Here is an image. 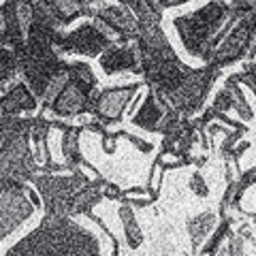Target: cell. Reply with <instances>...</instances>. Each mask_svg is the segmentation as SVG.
<instances>
[{
	"mask_svg": "<svg viewBox=\"0 0 256 256\" xmlns=\"http://www.w3.org/2000/svg\"><path fill=\"white\" fill-rule=\"evenodd\" d=\"M100 250L98 237L77 224L73 216L45 214L41 224L11 246L6 254H100Z\"/></svg>",
	"mask_w": 256,
	"mask_h": 256,
	"instance_id": "obj_1",
	"label": "cell"
},
{
	"mask_svg": "<svg viewBox=\"0 0 256 256\" xmlns=\"http://www.w3.org/2000/svg\"><path fill=\"white\" fill-rule=\"evenodd\" d=\"M233 9L235 6L220 2V0H210L201 9L178 15L173 20V26L184 45V50L190 56H194V58L203 60L205 64L212 62L214 50H216L212 41L218 34V30L224 26V22H226V18Z\"/></svg>",
	"mask_w": 256,
	"mask_h": 256,
	"instance_id": "obj_2",
	"label": "cell"
},
{
	"mask_svg": "<svg viewBox=\"0 0 256 256\" xmlns=\"http://www.w3.org/2000/svg\"><path fill=\"white\" fill-rule=\"evenodd\" d=\"M220 77H222V68H218L212 62H207L201 68L190 66V70L184 75L178 88L171 90L169 94H164V98L171 105V109L178 111L182 118H194L198 111H203L207 96H210L214 84Z\"/></svg>",
	"mask_w": 256,
	"mask_h": 256,
	"instance_id": "obj_3",
	"label": "cell"
},
{
	"mask_svg": "<svg viewBox=\"0 0 256 256\" xmlns=\"http://www.w3.org/2000/svg\"><path fill=\"white\" fill-rule=\"evenodd\" d=\"M88 182H90V178L79 169L66 171V173H43V171H38L34 178L30 180V186L38 192V196H41L45 214L68 216L70 198H73L75 192L82 186H86Z\"/></svg>",
	"mask_w": 256,
	"mask_h": 256,
	"instance_id": "obj_4",
	"label": "cell"
},
{
	"mask_svg": "<svg viewBox=\"0 0 256 256\" xmlns=\"http://www.w3.org/2000/svg\"><path fill=\"white\" fill-rule=\"evenodd\" d=\"M41 171L28 134L0 143V184H30Z\"/></svg>",
	"mask_w": 256,
	"mask_h": 256,
	"instance_id": "obj_5",
	"label": "cell"
},
{
	"mask_svg": "<svg viewBox=\"0 0 256 256\" xmlns=\"http://www.w3.org/2000/svg\"><path fill=\"white\" fill-rule=\"evenodd\" d=\"M30 184H0V242L13 235L36 212L28 196Z\"/></svg>",
	"mask_w": 256,
	"mask_h": 256,
	"instance_id": "obj_6",
	"label": "cell"
},
{
	"mask_svg": "<svg viewBox=\"0 0 256 256\" xmlns=\"http://www.w3.org/2000/svg\"><path fill=\"white\" fill-rule=\"evenodd\" d=\"M256 38V9L246 13L242 20H237V24L222 41L216 45L212 64H216L218 68H226L230 64H237L239 60H246L248 47Z\"/></svg>",
	"mask_w": 256,
	"mask_h": 256,
	"instance_id": "obj_7",
	"label": "cell"
},
{
	"mask_svg": "<svg viewBox=\"0 0 256 256\" xmlns=\"http://www.w3.org/2000/svg\"><path fill=\"white\" fill-rule=\"evenodd\" d=\"M107 34H102L92 24V20L82 22L73 30H62L56 38V50L60 56H88V58H98V56L114 45Z\"/></svg>",
	"mask_w": 256,
	"mask_h": 256,
	"instance_id": "obj_8",
	"label": "cell"
},
{
	"mask_svg": "<svg viewBox=\"0 0 256 256\" xmlns=\"http://www.w3.org/2000/svg\"><path fill=\"white\" fill-rule=\"evenodd\" d=\"M32 24V0H2L0 2V45L18 54L26 43Z\"/></svg>",
	"mask_w": 256,
	"mask_h": 256,
	"instance_id": "obj_9",
	"label": "cell"
},
{
	"mask_svg": "<svg viewBox=\"0 0 256 256\" xmlns=\"http://www.w3.org/2000/svg\"><path fill=\"white\" fill-rule=\"evenodd\" d=\"M141 84H126V86H111L102 88L94 96V109L92 118L102 126H116L122 122L124 111L132 102V98L139 94Z\"/></svg>",
	"mask_w": 256,
	"mask_h": 256,
	"instance_id": "obj_10",
	"label": "cell"
},
{
	"mask_svg": "<svg viewBox=\"0 0 256 256\" xmlns=\"http://www.w3.org/2000/svg\"><path fill=\"white\" fill-rule=\"evenodd\" d=\"M96 92H88L84 88H79L77 84L66 82L45 114L50 118H60V120H75V118L92 116Z\"/></svg>",
	"mask_w": 256,
	"mask_h": 256,
	"instance_id": "obj_11",
	"label": "cell"
},
{
	"mask_svg": "<svg viewBox=\"0 0 256 256\" xmlns=\"http://www.w3.org/2000/svg\"><path fill=\"white\" fill-rule=\"evenodd\" d=\"M96 60H98V66L102 68V73L109 77L122 75V73L141 75V56L134 41L109 45Z\"/></svg>",
	"mask_w": 256,
	"mask_h": 256,
	"instance_id": "obj_12",
	"label": "cell"
},
{
	"mask_svg": "<svg viewBox=\"0 0 256 256\" xmlns=\"http://www.w3.org/2000/svg\"><path fill=\"white\" fill-rule=\"evenodd\" d=\"M92 15L100 18L102 22H107L109 26L118 32L120 43H130L139 34V24H137V20H134V15L128 11L124 4H120V2L92 6L90 18H92Z\"/></svg>",
	"mask_w": 256,
	"mask_h": 256,
	"instance_id": "obj_13",
	"label": "cell"
},
{
	"mask_svg": "<svg viewBox=\"0 0 256 256\" xmlns=\"http://www.w3.org/2000/svg\"><path fill=\"white\" fill-rule=\"evenodd\" d=\"M38 98L28 90V86L18 79L0 94V114L4 116H34L38 111Z\"/></svg>",
	"mask_w": 256,
	"mask_h": 256,
	"instance_id": "obj_14",
	"label": "cell"
},
{
	"mask_svg": "<svg viewBox=\"0 0 256 256\" xmlns=\"http://www.w3.org/2000/svg\"><path fill=\"white\" fill-rule=\"evenodd\" d=\"M166 109H171V107H164L162 102L156 98V92L152 90V88H148L146 98H143L141 107L132 114L130 122H132V126L141 128V130H146V132L160 134V128H162V120H164Z\"/></svg>",
	"mask_w": 256,
	"mask_h": 256,
	"instance_id": "obj_15",
	"label": "cell"
},
{
	"mask_svg": "<svg viewBox=\"0 0 256 256\" xmlns=\"http://www.w3.org/2000/svg\"><path fill=\"white\" fill-rule=\"evenodd\" d=\"M105 182L107 180L102 178V175H98L96 180H90L86 186L79 188L75 192V196L70 198L68 216L77 218V216H88L90 212H94V207L105 198V194H102V186H105Z\"/></svg>",
	"mask_w": 256,
	"mask_h": 256,
	"instance_id": "obj_16",
	"label": "cell"
},
{
	"mask_svg": "<svg viewBox=\"0 0 256 256\" xmlns=\"http://www.w3.org/2000/svg\"><path fill=\"white\" fill-rule=\"evenodd\" d=\"M82 132H84V126L82 124H79V126L68 124L62 130V137H60L62 160H64V164H66L70 171H73V169H82V164H84V156H82Z\"/></svg>",
	"mask_w": 256,
	"mask_h": 256,
	"instance_id": "obj_17",
	"label": "cell"
},
{
	"mask_svg": "<svg viewBox=\"0 0 256 256\" xmlns=\"http://www.w3.org/2000/svg\"><path fill=\"white\" fill-rule=\"evenodd\" d=\"M218 224V216L214 212H203V214H196L188 218L186 222V230H188V237H190V244H192V252H198V248L203 246V242L212 235V230L216 228Z\"/></svg>",
	"mask_w": 256,
	"mask_h": 256,
	"instance_id": "obj_18",
	"label": "cell"
},
{
	"mask_svg": "<svg viewBox=\"0 0 256 256\" xmlns=\"http://www.w3.org/2000/svg\"><path fill=\"white\" fill-rule=\"evenodd\" d=\"M118 218H120V222H122V230H124V239H126L128 248H130V250H137V248L143 244V230L139 226L134 207L124 203V201H120Z\"/></svg>",
	"mask_w": 256,
	"mask_h": 256,
	"instance_id": "obj_19",
	"label": "cell"
},
{
	"mask_svg": "<svg viewBox=\"0 0 256 256\" xmlns=\"http://www.w3.org/2000/svg\"><path fill=\"white\" fill-rule=\"evenodd\" d=\"M47 2L58 13L64 28L68 24H73L77 18H90V11H92V4L88 0H47Z\"/></svg>",
	"mask_w": 256,
	"mask_h": 256,
	"instance_id": "obj_20",
	"label": "cell"
},
{
	"mask_svg": "<svg viewBox=\"0 0 256 256\" xmlns=\"http://www.w3.org/2000/svg\"><path fill=\"white\" fill-rule=\"evenodd\" d=\"M233 224L235 220L230 218V216H224V218L218 220V224H216V228L212 230V235L203 242V248H198V252L196 254H207V256H212V254H218L222 250V242H226V237L228 233L233 230Z\"/></svg>",
	"mask_w": 256,
	"mask_h": 256,
	"instance_id": "obj_21",
	"label": "cell"
},
{
	"mask_svg": "<svg viewBox=\"0 0 256 256\" xmlns=\"http://www.w3.org/2000/svg\"><path fill=\"white\" fill-rule=\"evenodd\" d=\"M32 24L43 26L47 30H54V32L66 30L64 24L60 22L58 13L52 9V4L47 2V0H32Z\"/></svg>",
	"mask_w": 256,
	"mask_h": 256,
	"instance_id": "obj_22",
	"label": "cell"
},
{
	"mask_svg": "<svg viewBox=\"0 0 256 256\" xmlns=\"http://www.w3.org/2000/svg\"><path fill=\"white\" fill-rule=\"evenodd\" d=\"M68 82L77 84L79 88H84L88 92L98 90V77L94 75L92 66L84 60H68Z\"/></svg>",
	"mask_w": 256,
	"mask_h": 256,
	"instance_id": "obj_23",
	"label": "cell"
},
{
	"mask_svg": "<svg viewBox=\"0 0 256 256\" xmlns=\"http://www.w3.org/2000/svg\"><path fill=\"white\" fill-rule=\"evenodd\" d=\"M30 116H4L0 114V143L9 141L13 137L28 134Z\"/></svg>",
	"mask_w": 256,
	"mask_h": 256,
	"instance_id": "obj_24",
	"label": "cell"
},
{
	"mask_svg": "<svg viewBox=\"0 0 256 256\" xmlns=\"http://www.w3.org/2000/svg\"><path fill=\"white\" fill-rule=\"evenodd\" d=\"M18 82V56L13 50L0 45V90Z\"/></svg>",
	"mask_w": 256,
	"mask_h": 256,
	"instance_id": "obj_25",
	"label": "cell"
},
{
	"mask_svg": "<svg viewBox=\"0 0 256 256\" xmlns=\"http://www.w3.org/2000/svg\"><path fill=\"white\" fill-rule=\"evenodd\" d=\"M118 2L124 4L134 15L139 26H143V24H162V15L152 9L148 4V0H118Z\"/></svg>",
	"mask_w": 256,
	"mask_h": 256,
	"instance_id": "obj_26",
	"label": "cell"
},
{
	"mask_svg": "<svg viewBox=\"0 0 256 256\" xmlns=\"http://www.w3.org/2000/svg\"><path fill=\"white\" fill-rule=\"evenodd\" d=\"M224 88H228L230 92H233V109L237 111V116H239V120L242 122H252L254 120V109L250 107V102H248V98H246V94H244V90H242V86H239L235 79H226L224 82Z\"/></svg>",
	"mask_w": 256,
	"mask_h": 256,
	"instance_id": "obj_27",
	"label": "cell"
},
{
	"mask_svg": "<svg viewBox=\"0 0 256 256\" xmlns=\"http://www.w3.org/2000/svg\"><path fill=\"white\" fill-rule=\"evenodd\" d=\"M50 132H52V118L47 114H36L30 116V128H28V137L32 148L34 146H41L43 141L50 139Z\"/></svg>",
	"mask_w": 256,
	"mask_h": 256,
	"instance_id": "obj_28",
	"label": "cell"
},
{
	"mask_svg": "<svg viewBox=\"0 0 256 256\" xmlns=\"http://www.w3.org/2000/svg\"><path fill=\"white\" fill-rule=\"evenodd\" d=\"M246 132H248V130H244V128H228V132L224 134V139H222V143H220V156L226 158L228 152L233 150L235 143L242 141V137H244Z\"/></svg>",
	"mask_w": 256,
	"mask_h": 256,
	"instance_id": "obj_29",
	"label": "cell"
},
{
	"mask_svg": "<svg viewBox=\"0 0 256 256\" xmlns=\"http://www.w3.org/2000/svg\"><path fill=\"white\" fill-rule=\"evenodd\" d=\"M188 188L192 194H196L198 198H205V196H210V186H207V182L203 178V173L201 171H194L190 175V180H188Z\"/></svg>",
	"mask_w": 256,
	"mask_h": 256,
	"instance_id": "obj_30",
	"label": "cell"
},
{
	"mask_svg": "<svg viewBox=\"0 0 256 256\" xmlns=\"http://www.w3.org/2000/svg\"><path fill=\"white\" fill-rule=\"evenodd\" d=\"M212 107L216 111H222V114H228V111L233 109V92H230L228 88L218 90L216 96H214V100H212Z\"/></svg>",
	"mask_w": 256,
	"mask_h": 256,
	"instance_id": "obj_31",
	"label": "cell"
},
{
	"mask_svg": "<svg viewBox=\"0 0 256 256\" xmlns=\"http://www.w3.org/2000/svg\"><path fill=\"white\" fill-rule=\"evenodd\" d=\"M226 242H228L226 248H224V250H220V252L230 254V256H244V252H246V239H244L242 235L230 230L228 237H226Z\"/></svg>",
	"mask_w": 256,
	"mask_h": 256,
	"instance_id": "obj_32",
	"label": "cell"
},
{
	"mask_svg": "<svg viewBox=\"0 0 256 256\" xmlns=\"http://www.w3.org/2000/svg\"><path fill=\"white\" fill-rule=\"evenodd\" d=\"M235 182H237V196L242 198V196H244V192L256 184V166H250L248 171H244Z\"/></svg>",
	"mask_w": 256,
	"mask_h": 256,
	"instance_id": "obj_33",
	"label": "cell"
},
{
	"mask_svg": "<svg viewBox=\"0 0 256 256\" xmlns=\"http://www.w3.org/2000/svg\"><path fill=\"white\" fill-rule=\"evenodd\" d=\"M118 134L120 137H124V139H128L132 143L134 148H137L141 154H150L152 150H154V146H152V143H148V141H143L141 137H137V134H132V132H128V130H118Z\"/></svg>",
	"mask_w": 256,
	"mask_h": 256,
	"instance_id": "obj_34",
	"label": "cell"
},
{
	"mask_svg": "<svg viewBox=\"0 0 256 256\" xmlns=\"http://www.w3.org/2000/svg\"><path fill=\"white\" fill-rule=\"evenodd\" d=\"M118 141H120L118 130H116V132H111L109 128H107V130L100 134V146H102V152H105V154H116Z\"/></svg>",
	"mask_w": 256,
	"mask_h": 256,
	"instance_id": "obj_35",
	"label": "cell"
},
{
	"mask_svg": "<svg viewBox=\"0 0 256 256\" xmlns=\"http://www.w3.org/2000/svg\"><path fill=\"white\" fill-rule=\"evenodd\" d=\"M230 79H235L237 84H244V86H248V88H250V92L256 96V73H252V70H246V68H242V70H239V73L230 75Z\"/></svg>",
	"mask_w": 256,
	"mask_h": 256,
	"instance_id": "obj_36",
	"label": "cell"
},
{
	"mask_svg": "<svg viewBox=\"0 0 256 256\" xmlns=\"http://www.w3.org/2000/svg\"><path fill=\"white\" fill-rule=\"evenodd\" d=\"M250 148H252V143H250V141H244V139H242L239 143H235V146H233V150L228 152V156H226V158H230V160H233L235 164H239V160H242V156H244V154H246V152L250 150Z\"/></svg>",
	"mask_w": 256,
	"mask_h": 256,
	"instance_id": "obj_37",
	"label": "cell"
},
{
	"mask_svg": "<svg viewBox=\"0 0 256 256\" xmlns=\"http://www.w3.org/2000/svg\"><path fill=\"white\" fill-rule=\"evenodd\" d=\"M120 201H124V203H128V205L137 207V210H143V207L154 205V198H152V196H122Z\"/></svg>",
	"mask_w": 256,
	"mask_h": 256,
	"instance_id": "obj_38",
	"label": "cell"
},
{
	"mask_svg": "<svg viewBox=\"0 0 256 256\" xmlns=\"http://www.w3.org/2000/svg\"><path fill=\"white\" fill-rule=\"evenodd\" d=\"M148 4H150L156 13H160V15H162L166 9H173V6H171V0H148Z\"/></svg>",
	"mask_w": 256,
	"mask_h": 256,
	"instance_id": "obj_39",
	"label": "cell"
},
{
	"mask_svg": "<svg viewBox=\"0 0 256 256\" xmlns=\"http://www.w3.org/2000/svg\"><path fill=\"white\" fill-rule=\"evenodd\" d=\"M235 233L242 235V237L246 239V242H248V239H254V235H252V228H250V222H244L242 226H239V228L235 230Z\"/></svg>",
	"mask_w": 256,
	"mask_h": 256,
	"instance_id": "obj_40",
	"label": "cell"
},
{
	"mask_svg": "<svg viewBox=\"0 0 256 256\" xmlns=\"http://www.w3.org/2000/svg\"><path fill=\"white\" fill-rule=\"evenodd\" d=\"M207 162V154H201V156H196V158H192V164L196 166V169H201V166Z\"/></svg>",
	"mask_w": 256,
	"mask_h": 256,
	"instance_id": "obj_41",
	"label": "cell"
},
{
	"mask_svg": "<svg viewBox=\"0 0 256 256\" xmlns=\"http://www.w3.org/2000/svg\"><path fill=\"white\" fill-rule=\"evenodd\" d=\"M0 2H2V0H0Z\"/></svg>",
	"mask_w": 256,
	"mask_h": 256,
	"instance_id": "obj_42",
	"label": "cell"
}]
</instances>
